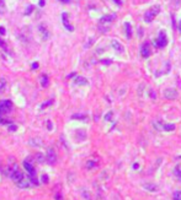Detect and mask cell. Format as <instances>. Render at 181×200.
Wrapping results in <instances>:
<instances>
[{"label": "cell", "instance_id": "25", "mask_svg": "<svg viewBox=\"0 0 181 200\" xmlns=\"http://www.w3.org/2000/svg\"><path fill=\"white\" fill-rule=\"evenodd\" d=\"M49 104H52V101H47V102H46L44 104H42V108H44L46 106H49Z\"/></svg>", "mask_w": 181, "mask_h": 200}, {"label": "cell", "instance_id": "18", "mask_svg": "<svg viewBox=\"0 0 181 200\" xmlns=\"http://www.w3.org/2000/svg\"><path fill=\"white\" fill-rule=\"evenodd\" d=\"M174 200H181V190H178V192L174 193Z\"/></svg>", "mask_w": 181, "mask_h": 200}, {"label": "cell", "instance_id": "6", "mask_svg": "<svg viewBox=\"0 0 181 200\" xmlns=\"http://www.w3.org/2000/svg\"><path fill=\"white\" fill-rule=\"evenodd\" d=\"M166 44H168V38H166V34L161 31V32H159V36H158V38L154 41V45L158 48H164L166 47Z\"/></svg>", "mask_w": 181, "mask_h": 200}, {"label": "cell", "instance_id": "1", "mask_svg": "<svg viewBox=\"0 0 181 200\" xmlns=\"http://www.w3.org/2000/svg\"><path fill=\"white\" fill-rule=\"evenodd\" d=\"M116 19V15L115 14H111V15H106V16H102L99 21V30L101 32H107L110 30V25L113 22V20Z\"/></svg>", "mask_w": 181, "mask_h": 200}, {"label": "cell", "instance_id": "19", "mask_svg": "<svg viewBox=\"0 0 181 200\" xmlns=\"http://www.w3.org/2000/svg\"><path fill=\"white\" fill-rule=\"evenodd\" d=\"M0 47H1V48L4 49V51H8V45H6V43L4 42V41H3L1 38H0Z\"/></svg>", "mask_w": 181, "mask_h": 200}, {"label": "cell", "instance_id": "22", "mask_svg": "<svg viewBox=\"0 0 181 200\" xmlns=\"http://www.w3.org/2000/svg\"><path fill=\"white\" fill-rule=\"evenodd\" d=\"M144 188H147V189H150V190H155V189H156L155 185H144Z\"/></svg>", "mask_w": 181, "mask_h": 200}, {"label": "cell", "instance_id": "2", "mask_svg": "<svg viewBox=\"0 0 181 200\" xmlns=\"http://www.w3.org/2000/svg\"><path fill=\"white\" fill-rule=\"evenodd\" d=\"M159 12H160V6H159V5L152 6L150 9H148V10L144 12V21L149 24V22H152L153 20H154V17H155Z\"/></svg>", "mask_w": 181, "mask_h": 200}, {"label": "cell", "instance_id": "28", "mask_svg": "<svg viewBox=\"0 0 181 200\" xmlns=\"http://www.w3.org/2000/svg\"><path fill=\"white\" fill-rule=\"evenodd\" d=\"M178 28H179V32L181 33V21L179 22V27H178Z\"/></svg>", "mask_w": 181, "mask_h": 200}, {"label": "cell", "instance_id": "7", "mask_svg": "<svg viewBox=\"0 0 181 200\" xmlns=\"http://www.w3.org/2000/svg\"><path fill=\"white\" fill-rule=\"evenodd\" d=\"M46 160H47V162L49 163V165H55V162H57V155H55L54 150L53 149H49L47 151V156H46Z\"/></svg>", "mask_w": 181, "mask_h": 200}, {"label": "cell", "instance_id": "3", "mask_svg": "<svg viewBox=\"0 0 181 200\" xmlns=\"http://www.w3.org/2000/svg\"><path fill=\"white\" fill-rule=\"evenodd\" d=\"M153 126L158 131H173L175 130V125L170 124V123H164V122H154Z\"/></svg>", "mask_w": 181, "mask_h": 200}, {"label": "cell", "instance_id": "23", "mask_svg": "<svg viewBox=\"0 0 181 200\" xmlns=\"http://www.w3.org/2000/svg\"><path fill=\"white\" fill-rule=\"evenodd\" d=\"M36 158H37V160H38V162H42V160H43L42 155H40V153H37V155H36Z\"/></svg>", "mask_w": 181, "mask_h": 200}, {"label": "cell", "instance_id": "4", "mask_svg": "<svg viewBox=\"0 0 181 200\" xmlns=\"http://www.w3.org/2000/svg\"><path fill=\"white\" fill-rule=\"evenodd\" d=\"M11 108H12L11 101H9V99H3V101H0V119L3 118V116L8 114V113L11 111Z\"/></svg>", "mask_w": 181, "mask_h": 200}, {"label": "cell", "instance_id": "26", "mask_svg": "<svg viewBox=\"0 0 181 200\" xmlns=\"http://www.w3.org/2000/svg\"><path fill=\"white\" fill-rule=\"evenodd\" d=\"M37 68H38V63H33V64H32V69H37Z\"/></svg>", "mask_w": 181, "mask_h": 200}, {"label": "cell", "instance_id": "15", "mask_svg": "<svg viewBox=\"0 0 181 200\" xmlns=\"http://www.w3.org/2000/svg\"><path fill=\"white\" fill-rule=\"evenodd\" d=\"M40 82L42 85V87H47L48 84H49V80H48V76L47 75H42L40 79Z\"/></svg>", "mask_w": 181, "mask_h": 200}, {"label": "cell", "instance_id": "20", "mask_svg": "<svg viewBox=\"0 0 181 200\" xmlns=\"http://www.w3.org/2000/svg\"><path fill=\"white\" fill-rule=\"evenodd\" d=\"M16 130H17V126H16V125L11 124L10 126H9V131H16Z\"/></svg>", "mask_w": 181, "mask_h": 200}, {"label": "cell", "instance_id": "12", "mask_svg": "<svg viewBox=\"0 0 181 200\" xmlns=\"http://www.w3.org/2000/svg\"><path fill=\"white\" fill-rule=\"evenodd\" d=\"M16 184H17L18 188H22V189H26V188H30V187H31V183H30V182H26V180H24V179L20 180V182H17Z\"/></svg>", "mask_w": 181, "mask_h": 200}, {"label": "cell", "instance_id": "11", "mask_svg": "<svg viewBox=\"0 0 181 200\" xmlns=\"http://www.w3.org/2000/svg\"><path fill=\"white\" fill-rule=\"evenodd\" d=\"M62 21H63V25L66 26V28L68 31H73V26L69 24V21H68V14L67 12H63V15H62Z\"/></svg>", "mask_w": 181, "mask_h": 200}, {"label": "cell", "instance_id": "29", "mask_svg": "<svg viewBox=\"0 0 181 200\" xmlns=\"http://www.w3.org/2000/svg\"><path fill=\"white\" fill-rule=\"evenodd\" d=\"M59 1H62V3H69L70 0H59Z\"/></svg>", "mask_w": 181, "mask_h": 200}, {"label": "cell", "instance_id": "16", "mask_svg": "<svg viewBox=\"0 0 181 200\" xmlns=\"http://www.w3.org/2000/svg\"><path fill=\"white\" fill-rule=\"evenodd\" d=\"M175 174L179 177V178L181 179V165H179V166H176V168H175Z\"/></svg>", "mask_w": 181, "mask_h": 200}, {"label": "cell", "instance_id": "27", "mask_svg": "<svg viewBox=\"0 0 181 200\" xmlns=\"http://www.w3.org/2000/svg\"><path fill=\"white\" fill-rule=\"evenodd\" d=\"M102 63H104V64H111L110 60H102Z\"/></svg>", "mask_w": 181, "mask_h": 200}, {"label": "cell", "instance_id": "9", "mask_svg": "<svg viewBox=\"0 0 181 200\" xmlns=\"http://www.w3.org/2000/svg\"><path fill=\"white\" fill-rule=\"evenodd\" d=\"M164 97L168 98V99H175L178 97V91L174 90V89H166L164 91Z\"/></svg>", "mask_w": 181, "mask_h": 200}, {"label": "cell", "instance_id": "14", "mask_svg": "<svg viewBox=\"0 0 181 200\" xmlns=\"http://www.w3.org/2000/svg\"><path fill=\"white\" fill-rule=\"evenodd\" d=\"M74 84H76V85H86L87 80L85 78H83V76H76L75 80H74Z\"/></svg>", "mask_w": 181, "mask_h": 200}, {"label": "cell", "instance_id": "17", "mask_svg": "<svg viewBox=\"0 0 181 200\" xmlns=\"http://www.w3.org/2000/svg\"><path fill=\"white\" fill-rule=\"evenodd\" d=\"M0 12H5V0H0Z\"/></svg>", "mask_w": 181, "mask_h": 200}, {"label": "cell", "instance_id": "30", "mask_svg": "<svg viewBox=\"0 0 181 200\" xmlns=\"http://www.w3.org/2000/svg\"><path fill=\"white\" fill-rule=\"evenodd\" d=\"M48 129H52V124H51V122H48Z\"/></svg>", "mask_w": 181, "mask_h": 200}, {"label": "cell", "instance_id": "5", "mask_svg": "<svg viewBox=\"0 0 181 200\" xmlns=\"http://www.w3.org/2000/svg\"><path fill=\"white\" fill-rule=\"evenodd\" d=\"M10 177H11L12 180H15L17 183V182H20V180L24 179V173L18 170V167L16 165H14L12 168H11V171H10Z\"/></svg>", "mask_w": 181, "mask_h": 200}, {"label": "cell", "instance_id": "10", "mask_svg": "<svg viewBox=\"0 0 181 200\" xmlns=\"http://www.w3.org/2000/svg\"><path fill=\"white\" fill-rule=\"evenodd\" d=\"M111 47L113 48V51L115 52H117V53H122L123 52V47H122V44H121L118 41H116V39H113V41H111Z\"/></svg>", "mask_w": 181, "mask_h": 200}, {"label": "cell", "instance_id": "8", "mask_svg": "<svg viewBox=\"0 0 181 200\" xmlns=\"http://www.w3.org/2000/svg\"><path fill=\"white\" fill-rule=\"evenodd\" d=\"M150 54H152V51H150V47H149V43L145 42L144 44H142V48H141V55L142 58H149L150 57Z\"/></svg>", "mask_w": 181, "mask_h": 200}, {"label": "cell", "instance_id": "21", "mask_svg": "<svg viewBox=\"0 0 181 200\" xmlns=\"http://www.w3.org/2000/svg\"><path fill=\"white\" fill-rule=\"evenodd\" d=\"M94 166H95L94 161H89V162H87V165H86V167H87V168H91V167H94Z\"/></svg>", "mask_w": 181, "mask_h": 200}, {"label": "cell", "instance_id": "13", "mask_svg": "<svg viewBox=\"0 0 181 200\" xmlns=\"http://www.w3.org/2000/svg\"><path fill=\"white\" fill-rule=\"evenodd\" d=\"M124 27H126V36L128 39L132 38V27H131V24L129 22H126L124 24Z\"/></svg>", "mask_w": 181, "mask_h": 200}, {"label": "cell", "instance_id": "24", "mask_svg": "<svg viewBox=\"0 0 181 200\" xmlns=\"http://www.w3.org/2000/svg\"><path fill=\"white\" fill-rule=\"evenodd\" d=\"M42 179H43V183H48V177L46 176V174L42 176Z\"/></svg>", "mask_w": 181, "mask_h": 200}]
</instances>
